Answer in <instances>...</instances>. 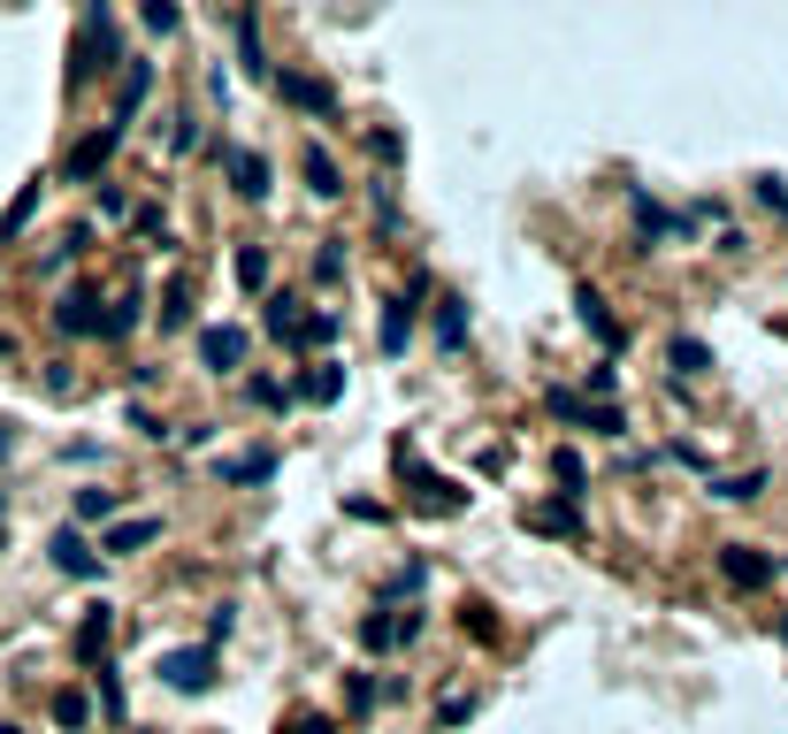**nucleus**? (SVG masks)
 Masks as SVG:
<instances>
[{"label":"nucleus","instance_id":"nucleus-1","mask_svg":"<svg viewBox=\"0 0 788 734\" xmlns=\"http://www.w3.org/2000/svg\"><path fill=\"white\" fill-rule=\"evenodd\" d=\"M92 69H116V15H108V8L85 15V31H77V62H69V85H85Z\"/></svg>","mask_w":788,"mask_h":734},{"label":"nucleus","instance_id":"nucleus-2","mask_svg":"<svg viewBox=\"0 0 788 734\" xmlns=\"http://www.w3.org/2000/svg\"><path fill=\"white\" fill-rule=\"evenodd\" d=\"M116 146H123V123H100V131H85V139L69 146V161H62V176H69V184H92V176L116 161Z\"/></svg>","mask_w":788,"mask_h":734},{"label":"nucleus","instance_id":"nucleus-3","mask_svg":"<svg viewBox=\"0 0 788 734\" xmlns=\"http://www.w3.org/2000/svg\"><path fill=\"white\" fill-rule=\"evenodd\" d=\"M161 681H168L176 697H207V689H215V650H207V643H199V650H168V658H161Z\"/></svg>","mask_w":788,"mask_h":734},{"label":"nucleus","instance_id":"nucleus-4","mask_svg":"<svg viewBox=\"0 0 788 734\" xmlns=\"http://www.w3.org/2000/svg\"><path fill=\"white\" fill-rule=\"evenodd\" d=\"M521 528H536V536H582V497H544V505H521Z\"/></svg>","mask_w":788,"mask_h":734},{"label":"nucleus","instance_id":"nucleus-5","mask_svg":"<svg viewBox=\"0 0 788 734\" xmlns=\"http://www.w3.org/2000/svg\"><path fill=\"white\" fill-rule=\"evenodd\" d=\"M199 360H207L215 375L245 368V329H238V321H207V329H199Z\"/></svg>","mask_w":788,"mask_h":734},{"label":"nucleus","instance_id":"nucleus-6","mask_svg":"<svg viewBox=\"0 0 788 734\" xmlns=\"http://www.w3.org/2000/svg\"><path fill=\"white\" fill-rule=\"evenodd\" d=\"M422 635V612H368L360 620V650H398Z\"/></svg>","mask_w":788,"mask_h":734},{"label":"nucleus","instance_id":"nucleus-7","mask_svg":"<svg viewBox=\"0 0 788 734\" xmlns=\"http://www.w3.org/2000/svg\"><path fill=\"white\" fill-rule=\"evenodd\" d=\"M276 92H284L292 108H307V116H337V85H329V77H307V69H284V77H276Z\"/></svg>","mask_w":788,"mask_h":734},{"label":"nucleus","instance_id":"nucleus-8","mask_svg":"<svg viewBox=\"0 0 788 734\" xmlns=\"http://www.w3.org/2000/svg\"><path fill=\"white\" fill-rule=\"evenodd\" d=\"M574 314H582V329H598V344H605V352H621V344H628V329L613 321V306H605L598 284H582V292H574Z\"/></svg>","mask_w":788,"mask_h":734},{"label":"nucleus","instance_id":"nucleus-9","mask_svg":"<svg viewBox=\"0 0 788 734\" xmlns=\"http://www.w3.org/2000/svg\"><path fill=\"white\" fill-rule=\"evenodd\" d=\"M720 574H727V589H766L774 582V559L751 551V544H727V551H720Z\"/></svg>","mask_w":788,"mask_h":734},{"label":"nucleus","instance_id":"nucleus-10","mask_svg":"<svg viewBox=\"0 0 788 734\" xmlns=\"http://www.w3.org/2000/svg\"><path fill=\"white\" fill-rule=\"evenodd\" d=\"M222 168H230L238 199H269V161H261L253 146H222Z\"/></svg>","mask_w":788,"mask_h":734},{"label":"nucleus","instance_id":"nucleus-11","mask_svg":"<svg viewBox=\"0 0 788 734\" xmlns=\"http://www.w3.org/2000/svg\"><path fill=\"white\" fill-rule=\"evenodd\" d=\"M292 398H307V406H337V398H344V368H337V360H315V368H299Z\"/></svg>","mask_w":788,"mask_h":734},{"label":"nucleus","instance_id":"nucleus-12","mask_svg":"<svg viewBox=\"0 0 788 734\" xmlns=\"http://www.w3.org/2000/svg\"><path fill=\"white\" fill-rule=\"evenodd\" d=\"M146 92H154V62L123 54V92H116V123H131V116L146 108Z\"/></svg>","mask_w":788,"mask_h":734},{"label":"nucleus","instance_id":"nucleus-13","mask_svg":"<svg viewBox=\"0 0 788 734\" xmlns=\"http://www.w3.org/2000/svg\"><path fill=\"white\" fill-rule=\"evenodd\" d=\"M108 643H116V612H108V604H92V612L77 620V658H85V666H100V658H108Z\"/></svg>","mask_w":788,"mask_h":734},{"label":"nucleus","instance_id":"nucleus-14","mask_svg":"<svg viewBox=\"0 0 788 734\" xmlns=\"http://www.w3.org/2000/svg\"><path fill=\"white\" fill-rule=\"evenodd\" d=\"M54 329H62V337H100V298L69 292L62 306H54Z\"/></svg>","mask_w":788,"mask_h":734},{"label":"nucleus","instance_id":"nucleus-15","mask_svg":"<svg viewBox=\"0 0 788 734\" xmlns=\"http://www.w3.org/2000/svg\"><path fill=\"white\" fill-rule=\"evenodd\" d=\"M46 551H54V567H62V574H77V582H92V574H100V559L85 551V536H77V528H62Z\"/></svg>","mask_w":788,"mask_h":734},{"label":"nucleus","instance_id":"nucleus-16","mask_svg":"<svg viewBox=\"0 0 788 734\" xmlns=\"http://www.w3.org/2000/svg\"><path fill=\"white\" fill-rule=\"evenodd\" d=\"M299 168H307V191H315V199H337V191H344V176H337L329 146H307V153H299Z\"/></svg>","mask_w":788,"mask_h":734},{"label":"nucleus","instance_id":"nucleus-17","mask_svg":"<svg viewBox=\"0 0 788 734\" xmlns=\"http://www.w3.org/2000/svg\"><path fill=\"white\" fill-rule=\"evenodd\" d=\"M230 31H238L245 69H253V77H269V54H261V15H253V8H238V15H230Z\"/></svg>","mask_w":788,"mask_h":734},{"label":"nucleus","instance_id":"nucleus-18","mask_svg":"<svg viewBox=\"0 0 788 734\" xmlns=\"http://www.w3.org/2000/svg\"><path fill=\"white\" fill-rule=\"evenodd\" d=\"M215 474L245 490V482H269V474H276V459H269V451H238V459H215Z\"/></svg>","mask_w":788,"mask_h":734},{"label":"nucleus","instance_id":"nucleus-19","mask_svg":"<svg viewBox=\"0 0 788 734\" xmlns=\"http://www.w3.org/2000/svg\"><path fill=\"white\" fill-rule=\"evenodd\" d=\"M154 536H161V521H116V528L100 536V551H146Z\"/></svg>","mask_w":788,"mask_h":734},{"label":"nucleus","instance_id":"nucleus-20","mask_svg":"<svg viewBox=\"0 0 788 734\" xmlns=\"http://www.w3.org/2000/svg\"><path fill=\"white\" fill-rule=\"evenodd\" d=\"M406 337H414V306H406V298H391V306H383V352L398 360V352H406Z\"/></svg>","mask_w":788,"mask_h":734},{"label":"nucleus","instance_id":"nucleus-21","mask_svg":"<svg viewBox=\"0 0 788 734\" xmlns=\"http://www.w3.org/2000/svg\"><path fill=\"white\" fill-rule=\"evenodd\" d=\"M139 321H146V298H116V306L100 314V337H131Z\"/></svg>","mask_w":788,"mask_h":734},{"label":"nucleus","instance_id":"nucleus-22","mask_svg":"<svg viewBox=\"0 0 788 734\" xmlns=\"http://www.w3.org/2000/svg\"><path fill=\"white\" fill-rule=\"evenodd\" d=\"M666 360H674L681 375H704V368H712V344H704V337H674V344H666Z\"/></svg>","mask_w":788,"mask_h":734},{"label":"nucleus","instance_id":"nucleus-23","mask_svg":"<svg viewBox=\"0 0 788 734\" xmlns=\"http://www.w3.org/2000/svg\"><path fill=\"white\" fill-rule=\"evenodd\" d=\"M261 321H269V337H284V344H292V337H299V298H292V292H276Z\"/></svg>","mask_w":788,"mask_h":734},{"label":"nucleus","instance_id":"nucleus-24","mask_svg":"<svg viewBox=\"0 0 788 734\" xmlns=\"http://www.w3.org/2000/svg\"><path fill=\"white\" fill-rule=\"evenodd\" d=\"M238 284L245 292H269V245H238Z\"/></svg>","mask_w":788,"mask_h":734},{"label":"nucleus","instance_id":"nucleus-25","mask_svg":"<svg viewBox=\"0 0 788 734\" xmlns=\"http://www.w3.org/2000/svg\"><path fill=\"white\" fill-rule=\"evenodd\" d=\"M184 321H191V284L176 276V284L161 292V329H184Z\"/></svg>","mask_w":788,"mask_h":734},{"label":"nucleus","instance_id":"nucleus-26","mask_svg":"<svg viewBox=\"0 0 788 734\" xmlns=\"http://www.w3.org/2000/svg\"><path fill=\"white\" fill-rule=\"evenodd\" d=\"M437 344H445V352H460V344H468V306H460V298L437 314Z\"/></svg>","mask_w":788,"mask_h":734},{"label":"nucleus","instance_id":"nucleus-27","mask_svg":"<svg viewBox=\"0 0 788 734\" xmlns=\"http://www.w3.org/2000/svg\"><path fill=\"white\" fill-rule=\"evenodd\" d=\"M551 474H559V497H582V451H551Z\"/></svg>","mask_w":788,"mask_h":734},{"label":"nucleus","instance_id":"nucleus-28","mask_svg":"<svg viewBox=\"0 0 788 734\" xmlns=\"http://www.w3.org/2000/svg\"><path fill=\"white\" fill-rule=\"evenodd\" d=\"M758 490H766V474H758V467H751V474H727V482H712V497H727V505H751Z\"/></svg>","mask_w":788,"mask_h":734},{"label":"nucleus","instance_id":"nucleus-29","mask_svg":"<svg viewBox=\"0 0 788 734\" xmlns=\"http://www.w3.org/2000/svg\"><path fill=\"white\" fill-rule=\"evenodd\" d=\"M69 513H77V521H116V490H100V482H92V490H77V505H69Z\"/></svg>","mask_w":788,"mask_h":734},{"label":"nucleus","instance_id":"nucleus-30","mask_svg":"<svg viewBox=\"0 0 788 734\" xmlns=\"http://www.w3.org/2000/svg\"><path fill=\"white\" fill-rule=\"evenodd\" d=\"M31 215H39V184H23V191H15V207L0 215V238H15V230H23Z\"/></svg>","mask_w":788,"mask_h":734},{"label":"nucleus","instance_id":"nucleus-31","mask_svg":"<svg viewBox=\"0 0 788 734\" xmlns=\"http://www.w3.org/2000/svg\"><path fill=\"white\" fill-rule=\"evenodd\" d=\"M92 681H100V712H108V720H123V681H116V666H108V658L92 666Z\"/></svg>","mask_w":788,"mask_h":734},{"label":"nucleus","instance_id":"nucleus-32","mask_svg":"<svg viewBox=\"0 0 788 734\" xmlns=\"http://www.w3.org/2000/svg\"><path fill=\"white\" fill-rule=\"evenodd\" d=\"M85 720H92V704H85V697H77V689H62V697H54V727H85Z\"/></svg>","mask_w":788,"mask_h":734},{"label":"nucleus","instance_id":"nucleus-33","mask_svg":"<svg viewBox=\"0 0 788 734\" xmlns=\"http://www.w3.org/2000/svg\"><path fill=\"white\" fill-rule=\"evenodd\" d=\"M344 276V238H321V253H315V284H337Z\"/></svg>","mask_w":788,"mask_h":734},{"label":"nucleus","instance_id":"nucleus-34","mask_svg":"<svg viewBox=\"0 0 788 734\" xmlns=\"http://www.w3.org/2000/svg\"><path fill=\"white\" fill-rule=\"evenodd\" d=\"M329 337H337V314L321 306V314H299V337L292 344H329Z\"/></svg>","mask_w":788,"mask_h":734},{"label":"nucleus","instance_id":"nucleus-35","mask_svg":"<svg viewBox=\"0 0 788 734\" xmlns=\"http://www.w3.org/2000/svg\"><path fill=\"white\" fill-rule=\"evenodd\" d=\"M582 429H590V437H621L628 421H621V406H582Z\"/></svg>","mask_w":788,"mask_h":734},{"label":"nucleus","instance_id":"nucleus-36","mask_svg":"<svg viewBox=\"0 0 788 734\" xmlns=\"http://www.w3.org/2000/svg\"><path fill=\"white\" fill-rule=\"evenodd\" d=\"M544 406H551V414H559V421H574V429H582V398H574V391H567V383H551V391H544Z\"/></svg>","mask_w":788,"mask_h":734},{"label":"nucleus","instance_id":"nucleus-37","mask_svg":"<svg viewBox=\"0 0 788 734\" xmlns=\"http://www.w3.org/2000/svg\"><path fill=\"white\" fill-rule=\"evenodd\" d=\"M245 391H253V406H292V391H284V383H276V375H253V383H245Z\"/></svg>","mask_w":788,"mask_h":734},{"label":"nucleus","instance_id":"nucleus-38","mask_svg":"<svg viewBox=\"0 0 788 734\" xmlns=\"http://www.w3.org/2000/svg\"><path fill=\"white\" fill-rule=\"evenodd\" d=\"M284 734H337V720H329V712H292Z\"/></svg>","mask_w":788,"mask_h":734},{"label":"nucleus","instance_id":"nucleus-39","mask_svg":"<svg viewBox=\"0 0 788 734\" xmlns=\"http://www.w3.org/2000/svg\"><path fill=\"white\" fill-rule=\"evenodd\" d=\"M176 23H184L176 0H146V31H176Z\"/></svg>","mask_w":788,"mask_h":734},{"label":"nucleus","instance_id":"nucleus-40","mask_svg":"<svg viewBox=\"0 0 788 734\" xmlns=\"http://www.w3.org/2000/svg\"><path fill=\"white\" fill-rule=\"evenodd\" d=\"M344 704H352V712H375V681L352 673V681H344Z\"/></svg>","mask_w":788,"mask_h":734},{"label":"nucleus","instance_id":"nucleus-41","mask_svg":"<svg viewBox=\"0 0 788 734\" xmlns=\"http://www.w3.org/2000/svg\"><path fill=\"white\" fill-rule=\"evenodd\" d=\"M437 720H445V727H460V720H474V697H460V689H452V697L437 704Z\"/></svg>","mask_w":788,"mask_h":734},{"label":"nucleus","instance_id":"nucleus-42","mask_svg":"<svg viewBox=\"0 0 788 734\" xmlns=\"http://www.w3.org/2000/svg\"><path fill=\"white\" fill-rule=\"evenodd\" d=\"M758 199H766L774 215H788V176H758Z\"/></svg>","mask_w":788,"mask_h":734},{"label":"nucleus","instance_id":"nucleus-43","mask_svg":"<svg viewBox=\"0 0 788 734\" xmlns=\"http://www.w3.org/2000/svg\"><path fill=\"white\" fill-rule=\"evenodd\" d=\"M368 146H375V161H398V153H406V139H398V131H368Z\"/></svg>","mask_w":788,"mask_h":734},{"label":"nucleus","instance_id":"nucleus-44","mask_svg":"<svg viewBox=\"0 0 788 734\" xmlns=\"http://www.w3.org/2000/svg\"><path fill=\"white\" fill-rule=\"evenodd\" d=\"M131 222H139V238H161V245H168V222H161V207H139Z\"/></svg>","mask_w":788,"mask_h":734},{"label":"nucleus","instance_id":"nucleus-45","mask_svg":"<svg viewBox=\"0 0 788 734\" xmlns=\"http://www.w3.org/2000/svg\"><path fill=\"white\" fill-rule=\"evenodd\" d=\"M199 146V123H191V116H184V123H176V131H168V153H191Z\"/></svg>","mask_w":788,"mask_h":734},{"label":"nucleus","instance_id":"nucleus-46","mask_svg":"<svg viewBox=\"0 0 788 734\" xmlns=\"http://www.w3.org/2000/svg\"><path fill=\"white\" fill-rule=\"evenodd\" d=\"M8 451H15V429H8V421H0V459H8Z\"/></svg>","mask_w":788,"mask_h":734},{"label":"nucleus","instance_id":"nucleus-47","mask_svg":"<svg viewBox=\"0 0 788 734\" xmlns=\"http://www.w3.org/2000/svg\"><path fill=\"white\" fill-rule=\"evenodd\" d=\"M781 650H788V612H781Z\"/></svg>","mask_w":788,"mask_h":734},{"label":"nucleus","instance_id":"nucleus-48","mask_svg":"<svg viewBox=\"0 0 788 734\" xmlns=\"http://www.w3.org/2000/svg\"><path fill=\"white\" fill-rule=\"evenodd\" d=\"M0 734H23V727H0Z\"/></svg>","mask_w":788,"mask_h":734}]
</instances>
